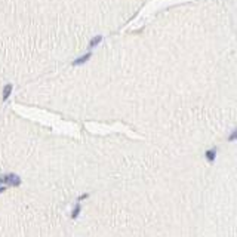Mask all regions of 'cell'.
I'll list each match as a JSON object with an SVG mask.
<instances>
[{
    "label": "cell",
    "mask_w": 237,
    "mask_h": 237,
    "mask_svg": "<svg viewBox=\"0 0 237 237\" xmlns=\"http://www.w3.org/2000/svg\"><path fill=\"white\" fill-rule=\"evenodd\" d=\"M99 42H101V37H95V39L90 42V47H92V46H95V45H98Z\"/></svg>",
    "instance_id": "6"
},
{
    "label": "cell",
    "mask_w": 237,
    "mask_h": 237,
    "mask_svg": "<svg viewBox=\"0 0 237 237\" xmlns=\"http://www.w3.org/2000/svg\"><path fill=\"white\" fill-rule=\"evenodd\" d=\"M11 92H12V85H6L5 90H3V99H8L9 95H11Z\"/></svg>",
    "instance_id": "3"
},
{
    "label": "cell",
    "mask_w": 237,
    "mask_h": 237,
    "mask_svg": "<svg viewBox=\"0 0 237 237\" xmlns=\"http://www.w3.org/2000/svg\"><path fill=\"white\" fill-rule=\"evenodd\" d=\"M89 58H90V54H88V55H85V57L79 58V59H77V61L74 62V64H83V62H86V61H88Z\"/></svg>",
    "instance_id": "5"
},
{
    "label": "cell",
    "mask_w": 237,
    "mask_h": 237,
    "mask_svg": "<svg viewBox=\"0 0 237 237\" xmlns=\"http://www.w3.org/2000/svg\"><path fill=\"white\" fill-rule=\"evenodd\" d=\"M0 184H3L5 187H11V185H21V178L16 173H6L3 176H0Z\"/></svg>",
    "instance_id": "1"
},
{
    "label": "cell",
    "mask_w": 237,
    "mask_h": 237,
    "mask_svg": "<svg viewBox=\"0 0 237 237\" xmlns=\"http://www.w3.org/2000/svg\"><path fill=\"white\" fill-rule=\"evenodd\" d=\"M80 209H82V206H80V203H77V206H76V209H74V212L71 214V218H73V219H76V218L79 216Z\"/></svg>",
    "instance_id": "4"
},
{
    "label": "cell",
    "mask_w": 237,
    "mask_h": 237,
    "mask_svg": "<svg viewBox=\"0 0 237 237\" xmlns=\"http://www.w3.org/2000/svg\"><path fill=\"white\" fill-rule=\"evenodd\" d=\"M215 156H216V150H215V148L209 150V151H206V157H207V160H209V162H214V160H215Z\"/></svg>",
    "instance_id": "2"
}]
</instances>
